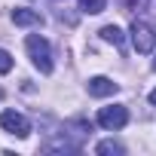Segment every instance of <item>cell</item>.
I'll return each instance as SVG.
<instances>
[{
    "mask_svg": "<svg viewBox=\"0 0 156 156\" xmlns=\"http://www.w3.org/2000/svg\"><path fill=\"white\" fill-rule=\"evenodd\" d=\"M25 46H28V52H31L34 67H37L40 73H52V52H49V43H46L40 34H31V37L25 40Z\"/></svg>",
    "mask_w": 156,
    "mask_h": 156,
    "instance_id": "obj_1",
    "label": "cell"
},
{
    "mask_svg": "<svg viewBox=\"0 0 156 156\" xmlns=\"http://www.w3.org/2000/svg\"><path fill=\"white\" fill-rule=\"evenodd\" d=\"M132 43H135V49H138L141 55H150L153 46H156L153 28H150L147 22H132Z\"/></svg>",
    "mask_w": 156,
    "mask_h": 156,
    "instance_id": "obj_2",
    "label": "cell"
},
{
    "mask_svg": "<svg viewBox=\"0 0 156 156\" xmlns=\"http://www.w3.org/2000/svg\"><path fill=\"white\" fill-rule=\"evenodd\" d=\"M0 129L16 135V138H28L31 135V122L22 113H16V110H3V113H0Z\"/></svg>",
    "mask_w": 156,
    "mask_h": 156,
    "instance_id": "obj_3",
    "label": "cell"
},
{
    "mask_svg": "<svg viewBox=\"0 0 156 156\" xmlns=\"http://www.w3.org/2000/svg\"><path fill=\"white\" fill-rule=\"evenodd\" d=\"M98 122H101L104 129H122V126L129 122V110L119 107V104H113V107H101Z\"/></svg>",
    "mask_w": 156,
    "mask_h": 156,
    "instance_id": "obj_4",
    "label": "cell"
},
{
    "mask_svg": "<svg viewBox=\"0 0 156 156\" xmlns=\"http://www.w3.org/2000/svg\"><path fill=\"white\" fill-rule=\"evenodd\" d=\"M113 92H116V83L107 80V76H92V80H89V95L107 98V95H113Z\"/></svg>",
    "mask_w": 156,
    "mask_h": 156,
    "instance_id": "obj_5",
    "label": "cell"
},
{
    "mask_svg": "<svg viewBox=\"0 0 156 156\" xmlns=\"http://www.w3.org/2000/svg\"><path fill=\"white\" fill-rule=\"evenodd\" d=\"M12 22L22 25V28H28V25H43L40 12H31V9H16V12H12Z\"/></svg>",
    "mask_w": 156,
    "mask_h": 156,
    "instance_id": "obj_6",
    "label": "cell"
},
{
    "mask_svg": "<svg viewBox=\"0 0 156 156\" xmlns=\"http://www.w3.org/2000/svg\"><path fill=\"white\" fill-rule=\"evenodd\" d=\"M101 37H104L107 43H113V46H122V31H119L116 25H104V28H101Z\"/></svg>",
    "mask_w": 156,
    "mask_h": 156,
    "instance_id": "obj_7",
    "label": "cell"
},
{
    "mask_svg": "<svg viewBox=\"0 0 156 156\" xmlns=\"http://www.w3.org/2000/svg\"><path fill=\"white\" fill-rule=\"evenodd\" d=\"M98 153H101V156H110V153H122V144H116V141H101V144H98Z\"/></svg>",
    "mask_w": 156,
    "mask_h": 156,
    "instance_id": "obj_8",
    "label": "cell"
},
{
    "mask_svg": "<svg viewBox=\"0 0 156 156\" xmlns=\"http://www.w3.org/2000/svg\"><path fill=\"white\" fill-rule=\"evenodd\" d=\"M104 3H107V0H80V6H83V12H101L104 9Z\"/></svg>",
    "mask_w": 156,
    "mask_h": 156,
    "instance_id": "obj_9",
    "label": "cell"
},
{
    "mask_svg": "<svg viewBox=\"0 0 156 156\" xmlns=\"http://www.w3.org/2000/svg\"><path fill=\"white\" fill-rule=\"evenodd\" d=\"M9 70H12V55L0 49V73H9Z\"/></svg>",
    "mask_w": 156,
    "mask_h": 156,
    "instance_id": "obj_10",
    "label": "cell"
},
{
    "mask_svg": "<svg viewBox=\"0 0 156 156\" xmlns=\"http://www.w3.org/2000/svg\"><path fill=\"white\" fill-rule=\"evenodd\" d=\"M119 3H122V6H126V9L132 12V9H138V6H144V0H119Z\"/></svg>",
    "mask_w": 156,
    "mask_h": 156,
    "instance_id": "obj_11",
    "label": "cell"
},
{
    "mask_svg": "<svg viewBox=\"0 0 156 156\" xmlns=\"http://www.w3.org/2000/svg\"><path fill=\"white\" fill-rule=\"evenodd\" d=\"M150 101H153V104H156V89H153V92H150Z\"/></svg>",
    "mask_w": 156,
    "mask_h": 156,
    "instance_id": "obj_12",
    "label": "cell"
},
{
    "mask_svg": "<svg viewBox=\"0 0 156 156\" xmlns=\"http://www.w3.org/2000/svg\"><path fill=\"white\" fill-rule=\"evenodd\" d=\"M153 70H156V61H153Z\"/></svg>",
    "mask_w": 156,
    "mask_h": 156,
    "instance_id": "obj_13",
    "label": "cell"
}]
</instances>
